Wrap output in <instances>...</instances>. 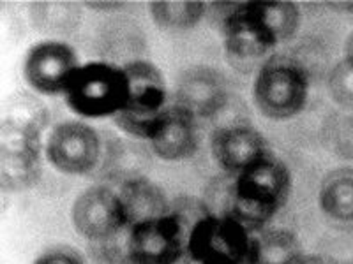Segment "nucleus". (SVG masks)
<instances>
[{
	"label": "nucleus",
	"mask_w": 353,
	"mask_h": 264,
	"mask_svg": "<svg viewBox=\"0 0 353 264\" xmlns=\"http://www.w3.org/2000/svg\"><path fill=\"white\" fill-rule=\"evenodd\" d=\"M256 16L267 27L277 44L286 43L299 32L301 27V9L288 0H270V2H251Z\"/></svg>",
	"instance_id": "nucleus-20"
},
{
	"label": "nucleus",
	"mask_w": 353,
	"mask_h": 264,
	"mask_svg": "<svg viewBox=\"0 0 353 264\" xmlns=\"http://www.w3.org/2000/svg\"><path fill=\"white\" fill-rule=\"evenodd\" d=\"M121 197L129 217V228L141 220L170 213L166 212V199L163 192L147 178H137L125 184Z\"/></svg>",
	"instance_id": "nucleus-18"
},
{
	"label": "nucleus",
	"mask_w": 353,
	"mask_h": 264,
	"mask_svg": "<svg viewBox=\"0 0 353 264\" xmlns=\"http://www.w3.org/2000/svg\"><path fill=\"white\" fill-rule=\"evenodd\" d=\"M150 16L157 27L170 32H184L203 20L207 6L198 0H156L150 2Z\"/></svg>",
	"instance_id": "nucleus-19"
},
{
	"label": "nucleus",
	"mask_w": 353,
	"mask_h": 264,
	"mask_svg": "<svg viewBox=\"0 0 353 264\" xmlns=\"http://www.w3.org/2000/svg\"><path fill=\"white\" fill-rule=\"evenodd\" d=\"M210 148L217 164L235 176L270 153L263 134L249 125L219 129L214 132Z\"/></svg>",
	"instance_id": "nucleus-11"
},
{
	"label": "nucleus",
	"mask_w": 353,
	"mask_h": 264,
	"mask_svg": "<svg viewBox=\"0 0 353 264\" xmlns=\"http://www.w3.org/2000/svg\"><path fill=\"white\" fill-rule=\"evenodd\" d=\"M44 150H0V184L6 192H21L41 178Z\"/></svg>",
	"instance_id": "nucleus-15"
},
{
	"label": "nucleus",
	"mask_w": 353,
	"mask_h": 264,
	"mask_svg": "<svg viewBox=\"0 0 353 264\" xmlns=\"http://www.w3.org/2000/svg\"><path fill=\"white\" fill-rule=\"evenodd\" d=\"M256 236V264H302L304 247L288 229H263Z\"/></svg>",
	"instance_id": "nucleus-16"
},
{
	"label": "nucleus",
	"mask_w": 353,
	"mask_h": 264,
	"mask_svg": "<svg viewBox=\"0 0 353 264\" xmlns=\"http://www.w3.org/2000/svg\"><path fill=\"white\" fill-rule=\"evenodd\" d=\"M50 124V113L37 94H12L2 111V127L21 129L43 136Z\"/></svg>",
	"instance_id": "nucleus-17"
},
{
	"label": "nucleus",
	"mask_w": 353,
	"mask_h": 264,
	"mask_svg": "<svg viewBox=\"0 0 353 264\" xmlns=\"http://www.w3.org/2000/svg\"><path fill=\"white\" fill-rule=\"evenodd\" d=\"M81 62L71 44L59 39L41 41L28 50L23 78L37 96H64Z\"/></svg>",
	"instance_id": "nucleus-7"
},
{
	"label": "nucleus",
	"mask_w": 353,
	"mask_h": 264,
	"mask_svg": "<svg viewBox=\"0 0 353 264\" xmlns=\"http://www.w3.org/2000/svg\"><path fill=\"white\" fill-rule=\"evenodd\" d=\"M44 157L57 171L64 175H88L99 164V132L87 122H61L44 141Z\"/></svg>",
	"instance_id": "nucleus-6"
},
{
	"label": "nucleus",
	"mask_w": 353,
	"mask_h": 264,
	"mask_svg": "<svg viewBox=\"0 0 353 264\" xmlns=\"http://www.w3.org/2000/svg\"><path fill=\"white\" fill-rule=\"evenodd\" d=\"M129 80V111L159 113L168 106V85L165 74L149 60H132L122 65Z\"/></svg>",
	"instance_id": "nucleus-13"
},
{
	"label": "nucleus",
	"mask_w": 353,
	"mask_h": 264,
	"mask_svg": "<svg viewBox=\"0 0 353 264\" xmlns=\"http://www.w3.org/2000/svg\"><path fill=\"white\" fill-rule=\"evenodd\" d=\"M34 264H85L77 252L69 248H53L48 252L41 254Z\"/></svg>",
	"instance_id": "nucleus-22"
},
{
	"label": "nucleus",
	"mask_w": 353,
	"mask_h": 264,
	"mask_svg": "<svg viewBox=\"0 0 353 264\" xmlns=\"http://www.w3.org/2000/svg\"><path fill=\"white\" fill-rule=\"evenodd\" d=\"M228 102V87L219 71L207 65L189 69L176 87L175 104L191 113L194 118H209Z\"/></svg>",
	"instance_id": "nucleus-10"
},
{
	"label": "nucleus",
	"mask_w": 353,
	"mask_h": 264,
	"mask_svg": "<svg viewBox=\"0 0 353 264\" xmlns=\"http://www.w3.org/2000/svg\"><path fill=\"white\" fill-rule=\"evenodd\" d=\"M302 264H337V263L325 256H305L304 263Z\"/></svg>",
	"instance_id": "nucleus-24"
},
{
	"label": "nucleus",
	"mask_w": 353,
	"mask_h": 264,
	"mask_svg": "<svg viewBox=\"0 0 353 264\" xmlns=\"http://www.w3.org/2000/svg\"><path fill=\"white\" fill-rule=\"evenodd\" d=\"M330 99L345 109H353V69L339 60L332 67L327 81Z\"/></svg>",
	"instance_id": "nucleus-21"
},
{
	"label": "nucleus",
	"mask_w": 353,
	"mask_h": 264,
	"mask_svg": "<svg viewBox=\"0 0 353 264\" xmlns=\"http://www.w3.org/2000/svg\"><path fill=\"white\" fill-rule=\"evenodd\" d=\"M309 88L307 71L297 60L272 55L258 69L253 102L269 120H290L301 115L307 104Z\"/></svg>",
	"instance_id": "nucleus-3"
},
{
	"label": "nucleus",
	"mask_w": 353,
	"mask_h": 264,
	"mask_svg": "<svg viewBox=\"0 0 353 264\" xmlns=\"http://www.w3.org/2000/svg\"><path fill=\"white\" fill-rule=\"evenodd\" d=\"M71 222L78 234L90 241H106L129 228V217L121 194L103 185L87 188L74 199Z\"/></svg>",
	"instance_id": "nucleus-8"
},
{
	"label": "nucleus",
	"mask_w": 353,
	"mask_h": 264,
	"mask_svg": "<svg viewBox=\"0 0 353 264\" xmlns=\"http://www.w3.org/2000/svg\"><path fill=\"white\" fill-rule=\"evenodd\" d=\"M188 252L198 264H256V236L230 215H205L189 231Z\"/></svg>",
	"instance_id": "nucleus-4"
},
{
	"label": "nucleus",
	"mask_w": 353,
	"mask_h": 264,
	"mask_svg": "<svg viewBox=\"0 0 353 264\" xmlns=\"http://www.w3.org/2000/svg\"><path fill=\"white\" fill-rule=\"evenodd\" d=\"M343 62H346L353 69V32L350 34L345 43V56H343Z\"/></svg>",
	"instance_id": "nucleus-23"
},
{
	"label": "nucleus",
	"mask_w": 353,
	"mask_h": 264,
	"mask_svg": "<svg viewBox=\"0 0 353 264\" xmlns=\"http://www.w3.org/2000/svg\"><path fill=\"white\" fill-rule=\"evenodd\" d=\"M150 146L152 152L166 162H182L191 159L200 148L196 118L181 106L168 104L159 131L150 141Z\"/></svg>",
	"instance_id": "nucleus-12"
},
{
	"label": "nucleus",
	"mask_w": 353,
	"mask_h": 264,
	"mask_svg": "<svg viewBox=\"0 0 353 264\" xmlns=\"http://www.w3.org/2000/svg\"><path fill=\"white\" fill-rule=\"evenodd\" d=\"M181 215L166 213L129 228L128 257L131 264H176L188 250Z\"/></svg>",
	"instance_id": "nucleus-5"
},
{
	"label": "nucleus",
	"mask_w": 353,
	"mask_h": 264,
	"mask_svg": "<svg viewBox=\"0 0 353 264\" xmlns=\"http://www.w3.org/2000/svg\"><path fill=\"white\" fill-rule=\"evenodd\" d=\"M64 99L81 118H113L129 104V80L124 67L108 62L81 64L69 81Z\"/></svg>",
	"instance_id": "nucleus-2"
},
{
	"label": "nucleus",
	"mask_w": 353,
	"mask_h": 264,
	"mask_svg": "<svg viewBox=\"0 0 353 264\" xmlns=\"http://www.w3.org/2000/svg\"><path fill=\"white\" fill-rule=\"evenodd\" d=\"M87 6L90 8H96V9H103V8H110V9H115V8H121V2H99V4H94V2H88Z\"/></svg>",
	"instance_id": "nucleus-25"
},
{
	"label": "nucleus",
	"mask_w": 353,
	"mask_h": 264,
	"mask_svg": "<svg viewBox=\"0 0 353 264\" xmlns=\"http://www.w3.org/2000/svg\"><path fill=\"white\" fill-rule=\"evenodd\" d=\"M223 39L226 53L242 62L260 60L265 56L269 58V53L279 46L256 16L251 2L239 4L228 12L223 23Z\"/></svg>",
	"instance_id": "nucleus-9"
},
{
	"label": "nucleus",
	"mask_w": 353,
	"mask_h": 264,
	"mask_svg": "<svg viewBox=\"0 0 353 264\" xmlns=\"http://www.w3.org/2000/svg\"><path fill=\"white\" fill-rule=\"evenodd\" d=\"M292 192V173L283 160L269 153L235 176L232 210L235 219L251 234H258L283 208Z\"/></svg>",
	"instance_id": "nucleus-1"
},
{
	"label": "nucleus",
	"mask_w": 353,
	"mask_h": 264,
	"mask_svg": "<svg viewBox=\"0 0 353 264\" xmlns=\"http://www.w3.org/2000/svg\"><path fill=\"white\" fill-rule=\"evenodd\" d=\"M318 204L327 219L353 228V168H337L323 176Z\"/></svg>",
	"instance_id": "nucleus-14"
}]
</instances>
